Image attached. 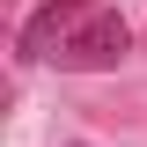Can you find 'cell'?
Masks as SVG:
<instances>
[{"label":"cell","mask_w":147,"mask_h":147,"mask_svg":"<svg viewBox=\"0 0 147 147\" xmlns=\"http://www.w3.org/2000/svg\"><path fill=\"white\" fill-rule=\"evenodd\" d=\"M132 52V30H125V15H118V7H96V15H81L66 30V44H59V66L66 74H110L118 66V59Z\"/></svg>","instance_id":"6da1fadb"},{"label":"cell","mask_w":147,"mask_h":147,"mask_svg":"<svg viewBox=\"0 0 147 147\" xmlns=\"http://www.w3.org/2000/svg\"><path fill=\"white\" fill-rule=\"evenodd\" d=\"M96 7H103V0H44L37 15L22 22V37H15V59H22V66H44V59L66 44V30H74L81 15H96Z\"/></svg>","instance_id":"7a4b0ae2"}]
</instances>
